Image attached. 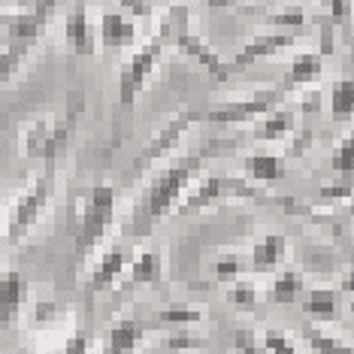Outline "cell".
<instances>
[{"label":"cell","instance_id":"obj_40","mask_svg":"<svg viewBox=\"0 0 354 354\" xmlns=\"http://www.w3.org/2000/svg\"><path fill=\"white\" fill-rule=\"evenodd\" d=\"M209 10H227V6H239L243 0H203Z\"/></svg>","mask_w":354,"mask_h":354},{"label":"cell","instance_id":"obj_3","mask_svg":"<svg viewBox=\"0 0 354 354\" xmlns=\"http://www.w3.org/2000/svg\"><path fill=\"white\" fill-rule=\"evenodd\" d=\"M82 91H73L67 97V112L61 118H37L34 124L21 133V155L28 160H49L58 164V158L67 151L70 136H73L76 118L82 112Z\"/></svg>","mask_w":354,"mask_h":354},{"label":"cell","instance_id":"obj_39","mask_svg":"<svg viewBox=\"0 0 354 354\" xmlns=\"http://www.w3.org/2000/svg\"><path fill=\"white\" fill-rule=\"evenodd\" d=\"M64 354H88V336L73 333L67 342H64Z\"/></svg>","mask_w":354,"mask_h":354},{"label":"cell","instance_id":"obj_25","mask_svg":"<svg viewBox=\"0 0 354 354\" xmlns=\"http://www.w3.org/2000/svg\"><path fill=\"white\" fill-rule=\"evenodd\" d=\"M158 327L170 324V327H191V324H200L203 321V312L194 309V306H167V309H160L155 318Z\"/></svg>","mask_w":354,"mask_h":354},{"label":"cell","instance_id":"obj_17","mask_svg":"<svg viewBox=\"0 0 354 354\" xmlns=\"http://www.w3.org/2000/svg\"><path fill=\"white\" fill-rule=\"evenodd\" d=\"M97 37L106 49H127V46L136 43V21L127 19L122 10H109L100 15Z\"/></svg>","mask_w":354,"mask_h":354},{"label":"cell","instance_id":"obj_37","mask_svg":"<svg viewBox=\"0 0 354 354\" xmlns=\"http://www.w3.org/2000/svg\"><path fill=\"white\" fill-rule=\"evenodd\" d=\"M348 0H330V25L333 28H339L348 21Z\"/></svg>","mask_w":354,"mask_h":354},{"label":"cell","instance_id":"obj_10","mask_svg":"<svg viewBox=\"0 0 354 354\" xmlns=\"http://www.w3.org/2000/svg\"><path fill=\"white\" fill-rule=\"evenodd\" d=\"M133 257V245L127 243V239H115L106 252L97 257V267L91 272V281H88V291L97 294V291H106L118 281V276L127 270V263H131Z\"/></svg>","mask_w":354,"mask_h":354},{"label":"cell","instance_id":"obj_26","mask_svg":"<svg viewBox=\"0 0 354 354\" xmlns=\"http://www.w3.org/2000/svg\"><path fill=\"white\" fill-rule=\"evenodd\" d=\"M267 21L276 30H300L306 21H309V12H306V6L300 3H291V6H281L279 12L267 15Z\"/></svg>","mask_w":354,"mask_h":354},{"label":"cell","instance_id":"obj_5","mask_svg":"<svg viewBox=\"0 0 354 354\" xmlns=\"http://www.w3.org/2000/svg\"><path fill=\"white\" fill-rule=\"evenodd\" d=\"M55 185H58V173H55V164H49L39 176L30 179V185L19 194L15 200L12 212H10V221H6V243L15 245L28 236V230L39 221V215L46 212L49 200L55 194Z\"/></svg>","mask_w":354,"mask_h":354},{"label":"cell","instance_id":"obj_30","mask_svg":"<svg viewBox=\"0 0 354 354\" xmlns=\"http://www.w3.org/2000/svg\"><path fill=\"white\" fill-rule=\"evenodd\" d=\"M261 345H263V348H267L270 354H300V351H297V345L288 339V333H281V330H267Z\"/></svg>","mask_w":354,"mask_h":354},{"label":"cell","instance_id":"obj_41","mask_svg":"<svg viewBox=\"0 0 354 354\" xmlns=\"http://www.w3.org/2000/svg\"><path fill=\"white\" fill-rule=\"evenodd\" d=\"M100 354H106V351H100Z\"/></svg>","mask_w":354,"mask_h":354},{"label":"cell","instance_id":"obj_12","mask_svg":"<svg viewBox=\"0 0 354 354\" xmlns=\"http://www.w3.org/2000/svg\"><path fill=\"white\" fill-rule=\"evenodd\" d=\"M64 37H67V46L76 55H94V49H97L91 19H88V6L82 0H76V3L70 6L67 19H64Z\"/></svg>","mask_w":354,"mask_h":354},{"label":"cell","instance_id":"obj_4","mask_svg":"<svg viewBox=\"0 0 354 354\" xmlns=\"http://www.w3.org/2000/svg\"><path fill=\"white\" fill-rule=\"evenodd\" d=\"M118 188L109 182L91 185L79 200V221H76V257H85L115 224Z\"/></svg>","mask_w":354,"mask_h":354},{"label":"cell","instance_id":"obj_6","mask_svg":"<svg viewBox=\"0 0 354 354\" xmlns=\"http://www.w3.org/2000/svg\"><path fill=\"white\" fill-rule=\"evenodd\" d=\"M224 197H252V200H261L267 194H263L257 185H252V179H245V176L206 173V176H197V179L188 185V194H182V200L176 206H179L182 212H200L203 206L215 203V200H224Z\"/></svg>","mask_w":354,"mask_h":354},{"label":"cell","instance_id":"obj_31","mask_svg":"<svg viewBox=\"0 0 354 354\" xmlns=\"http://www.w3.org/2000/svg\"><path fill=\"white\" fill-rule=\"evenodd\" d=\"M294 140H291V146H288V151H285V158L291 160V158H300L306 149L312 146V140H315V127L312 124H306V127H294Z\"/></svg>","mask_w":354,"mask_h":354},{"label":"cell","instance_id":"obj_2","mask_svg":"<svg viewBox=\"0 0 354 354\" xmlns=\"http://www.w3.org/2000/svg\"><path fill=\"white\" fill-rule=\"evenodd\" d=\"M182 28H191V10L185 3L167 6L164 19H160V25H158L155 34H151V39L142 43L140 49L122 64V70H118V103H122V109L133 106L136 94L142 91V85H146L149 76L155 73L160 55H164L167 46H173V37L179 34Z\"/></svg>","mask_w":354,"mask_h":354},{"label":"cell","instance_id":"obj_32","mask_svg":"<svg viewBox=\"0 0 354 354\" xmlns=\"http://www.w3.org/2000/svg\"><path fill=\"white\" fill-rule=\"evenodd\" d=\"M318 194L327 197V200H351V194H354L351 176H342L339 182H324V185L318 188Z\"/></svg>","mask_w":354,"mask_h":354},{"label":"cell","instance_id":"obj_27","mask_svg":"<svg viewBox=\"0 0 354 354\" xmlns=\"http://www.w3.org/2000/svg\"><path fill=\"white\" fill-rule=\"evenodd\" d=\"M227 303H230V306H236V309L252 312L254 306L261 303V291H257L252 281H245V279H233V285L227 288Z\"/></svg>","mask_w":354,"mask_h":354},{"label":"cell","instance_id":"obj_1","mask_svg":"<svg viewBox=\"0 0 354 354\" xmlns=\"http://www.w3.org/2000/svg\"><path fill=\"white\" fill-rule=\"evenodd\" d=\"M230 142H206L203 149L191 151V155L173 158L164 170H158L151 176V182L142 191L140 203H136L131 221H127V233H149L155 224L164 218L167 212H173L176 203L182 200V194L188 191V185L197 179L200 170L209 164V158H215L221 149H227Z\"/></svg>","mask_w":354,"mask_h":354},{"label":"cell","instance_id":"obj_7","mask_svg":"<svg viewBox=\"0 0 354 354\" xmlns=\"http://www.w3.org/2000/svg\"><path fill=\"white\" fill-rule=\"evenodd\" d=\"M288 97V88L285 85H270V88H257L248 97L239 100H224L215 103L209 112H203V118L215 124H243V122H254L261 118L263 112H270L272 106H279L281 100Z\"/></svg>","mask_w":354,"mask_h":354},{"label":"cell","instance_id":"obj_38","mask_svg":"<svg viewBox=\"0 0 354 354\" xmlns=\"http://www.w3.org/2000/svg\"><path fill=\"white\" fill-rule=\"evenodd\" d=\"M297 112H306V115H315V112H321V91L318 88H312V91L303 94V103Z\"/></svg>","mask_w":354,"mask_h":354},{"label":"cell","instance_id":"obj_9","mask_svg":"<svg viewBox=\"0 0 354 354\" xmlns=\"http://www.w3.org/2000/svg\"><path fill=\"white\" fill-rule=\"evenodd\" d=\"M297 30H263V34H257L252 37L248 43L239 49L236 55H233V61L224 67V76L227 73H236V70H245V67H252L254 61H261V58H270V55H276L281 49H291V46L297 43Z\"/></svg>","mask_w":354,"mask_h":354},{"label":"cell","instance_id":"obj_20","mask_svg":"<svg viewBox=\"0 0 354 354\" xmlns=\"http://www.w3.org/2000/svg\"><path fill=\"white\" fill-rule=\"evenodd\" d=\"M131 276H127V288L140 285H160L164 281V257L158 248H146V252H133L131 257Z\"/></svg>","mask_w":354,"mask_h":354},{"label":"cell","instance_id":"obj_23","mask_svg":"<svg viewBox=\"0 0 354 354\" xmlns=\"http://www.w3.org/2000/svg\"><path fill=\"white\" fill-rule=\"evenodd\" d=\"M300 336L306 339V345H309L315 354H354L351 342L348 339H339V336H330L324 333L318 324H303L300 327Z\"/></svg>","mask_w":354,"mask_h":354},{"label":"cell","instance_id":"obj_24","mask_svg":"<svg viewBox=\"0 0 354 354\" xmlns=\"http://www.w3.org/2000/svg\"><path fill=\"white\" fill-rule=\"evenodd\" d=\"M351 112H354V82L351 76H342L330 88V115H333V122H351Z\"/></svg>","mask_w":354,"mask_h":354},{"label":"cell","instance_id":"obj_22","mask_svg":"<svg viewBox=\"0 0 354 354\" xmlns=\"http://www.w3.org/2000/svg\"><path fill=\"white\" fill-rule=\"evenodd\" d=\"M303 288H306V281H303V272L300 270H294V267H285V270H279L276 272V279H272V285H270V303H279V306H291L300 300V294H303Z\"/></svg>","mask_w":354,"mask_h":354},{"label":"cell","instance_id":"obj_16","mask_svg":"<svg viewBox=\"0 0 354 354\" xmlns=\"http://www.w3.org/2000/svg\"><path fill=\"white\" fill-rule=\"evenodd\" d=\"M28 303V279L21 270L6 267L0 272V321H12Z\"/></svg>","mask_w":354,"mask_h":354},{"label":"cell","instance_id":"obj_18","mask_svg":"<svg viewBox=\"0 0 354 354\" xmlns=\"http://www.w3.org/2000/svg\"><path fill=\"white\" fill-rule=\"evenodd\" d=\"M243 170L252 182H281L288 176V158L276 151H248L243 158Z\"/></svg>","mask_w":354,"mask_h":354},{"label":"cell","instance_id":"obj_35","mask_svg":"<svg viewBox=\"0 0 354 354\" xmlns=\"http://www.w3.org/2000/svg\"><path fill=\"white\" fill-rule=\"evenodd\" d=\"M167 345H170V348H203L206 339H197V336L185 333V330H176L170 339H167Z\"/></svg>","mask_w":354,"mask_h":354},{"label":"cell","instance_id":"obj_29","mask_svg":"<svg viewBox=\"0 0 354 354\" xmlns=\"http://www.w3.org/2000/svg\"><path fill=\"white\" fill-rule=\"evenodd\" d=\"M330 164H333V173L339 176H351V167H354V140L351 133H345L339 142H336L333 149V158H330Z\"/></svg>","mask_w":354,"mask_h":354},{"label":"cell","instance_id":"obj_15","mask_svg":"<svg viewBox=\"0 0 354 354\" xmlns=\"http://www.w3.org/2000/svg\"><path fill=\"white\" fill-rule=\"evenodd\" d=\"M288 257V236L285 233H263L248 252V270L252 272H272Z\"/></svg>","mask_w":354,"mask_h":354},{"label":"cell","instance_id":"obj_13","mask_svg":"<svg viewBox=\"0 0 354 354\" xmlns=\"http://www.w3.org/2000/svg\"><path fill=\"white\" fill-rule=\"evenodd\" d=\"M300 309L312 321H336L342 315V291L339 288H303Z\"/></svg>","mask_w":354,"mask_h":354},{"label":"cell","instance_id":"obj_28","mask_svg":"<svg viewBox=\"0 0 354 354\" xmlns=\"http://www.w3.org/2000/svg\"><path fill=\"white\" fill-rule=\"evenodd\" d=\"M248 270V254L243 252H227L215 261V276L218 279H239Z\"/></svg>","mask_w":354,"mask_h":354},{"label":"cell","instance_id":"obj_21","mask_svg":"<svg viewBox=\"0 0 354 354\" xmlns=\"http://www.w3.org/2000/svg\"><path fill=\"white\" fill-rule=\"evenodd\" d=\"M324 73V55L321 52H297L285 73V88L291 91L297 85H312Z\"/></svg>","mask_w":354,"mask_h":354},{"label":"cell","instance_id":"obj_11","mask_svg":"<svg viewBox=\"0 0 354 354\" xmlns=\"http://www.w3.org/2000/svg\"><path fill=\"white\" fill-rule=\"evenodd\" d=\"M155 327L158 324L151 318H140V315L118 318L115 324L109 327L103 351H106V354H133L136 345H140V339L149 333V330H155Z\"/></svg>","mask_w":354,"mask_h":354},{"label":"cell","instance_id":"obj_14","mask_svg":"<svg viewBox=\"0 0 354 354\" xmlns=\"http://www.w3.org/2000/svg\"><path fill=\"white\" fill-rule=\"evenodd\" d=\"M173 46L176 49H182L188 58H194L200 67L203 70H209L212 76H218V79H224V61H221V55L212 49V46L206 43L200 34H194L191 28H182L179 34L173 37Z\"/></svg>","mask_w":354,"mask_h":354},{"label":"cell","instance_id":"obj_8","mask_svg":"<svg viewBox=\"0 0 354 354\" xmlns=\"http://www.w3.org/2000/svg\"><path fill=\"white\" fill-rule=\"evenodd\" d=\"M203 118V112L200 109H194V106H185V109H179L176 115L167 122L160 131L151 136V140L146 142V149H140V155L133 158V164H131V170H127V176H124V182H131V179H136L146 167H151L155 160H160L167 155V151H173L176 146H179V140L185 133H188V127L194 124V122H200Z\"/></svg>","mask_w":354,"mask_h":354},{"label":"cell","instance_id":"obj_34","mask_svg":"<svg viewBox=\"0 0 354 354\" xmlns=\"http://www.w3.org/2000/svg\"><path fill=\"white\" fill-rule=\"evenodd\" d=\"M233 345H236V354H270V351L263 348V345L252 336V330H239L236 339H233Z\"/></svg>","mask_w":354,"mask_h":354},{"label":"cell","instance_id":"obj_36","mask_svg":"<svg viewBox=\"0 0 354 354\" xmlns=\"http://www.w3.org/2000/svg\"><path fill=\"white\" fill-rule=\"evenodd\" d=\"M61 312H64V309H61L58 303H52V300L46 303V300H43V303H37V309H34V321H37V324H43V321L49 324V321H55V318L61 315Z\"/></svg>","mask_w":354,"mask_h":354},{"label":"cell","instance_id":"obj_33","mask_svg":"<svg viewBox=\"0 0 354 354\" xmlns=\"http://www.w3.org/2000/svg\"><path fill=\"white\" fill-rule=\"evenodd\" d=\"M118 10L127 19H151L155 15V0H118Z\"/></svg>","mask_w":354,"mask_h":354},{"label":"cell","instance_id":"obj_19","mask_svg":"<svg viewBox=\"0 0 354 354\" xmlns=\"http://www.w3.org/2000/svg\"><path fill=\"white\" fill-rule=\"evenodd\" d=\"M297 112L294 106H272L270 112H263L261 118H257L254 131H252V140H281V136H291L294 127H297Z\"/></svg>","mask_w":354,"mask_h":354}]
</instances>
